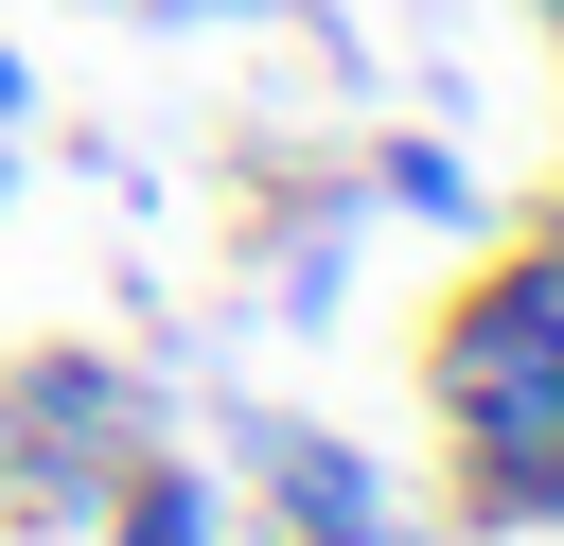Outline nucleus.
<instances>
[{
  "instance_id": "obj_1",
  "label": "nucleus",
  "mask_w": 564,
  "mask_h": 546,
  "mask_svg": "<svg viewBox=\"0 0 564 546\" xmlns=\"http://www.w3.org/2000/svg\"><path fill=\"white\" fill-rule=\"evenodd\" d=\"M423 405H441L476 511H494L511 476L564 458V282H546V247H511V264H476V282L441 299V335H423Z\"/></svg>"
},
{
  "instance_id": "obj_2",
  "label": "nucleus",
  "mask_w": 564,
  "mask_h": 546,
  "mask_svg": "<svg viewBox=\"0 0 564 546\" xmlns=\"http://www.w3.org/2000/svg\"><path fill=\"white\" fill-rule=\"evenodd\" d=\"M247 476H264V511H282L300 546H370V458H352L335 423H264Z\"/></svg>"
},
{
  "instance_id": "obj_3",
  "label": "nucleus",
  "mask_w": 564,
  "mask_h": 546,
  "mask_svg": "<svg viewBox=\"0 0 564 546\" xmlns=\"http://www.w3.org/2000/svg\"><path fill=\"white\" fill-rule=\"evenodd\" d=\"M88 511H106L123 546H212V476H194V458H159V440H123V476H106Z\"/></svg>"
},
{
  "instance_id": "obj_4",
  "label": "nucleus",
  "mask_w": 564,
  "mask_h": 546,
  "mask_svg": "<svg viewBox=\"0 0 564 546\" xmlns=\"http://www.w3.org/2000/svg\"><path fill=\"white\" fill-rule=\"evenodd\" d=\"M370 211H441V229H476V176H458V141H423V123H405V141L370 159Z\"/></svg>"
},
{
  "instance_id": "obj_5",
  "label": "nucleus",
  "mask_w": 564,
  "mask_h": 546,
  "mask_svg": "<svg viewBox=\"0 0 564 546\" xmlns=\"http://www.w3.org/2000/svg\"><path fill=\"white\" fill-rule=\"evenodd\" d=\"M18 123H35V70H18V53H0V141H18Z\"/></svg>"
},
{
  "instance_id": "obj_6",
  "label": "nucleus",
  "mask_w": 564,
  "mask_h": 546,
  "mask_svg": "<svg viewBox=\"0 0 564 546\" xmlns=\"http://www.w3.org/2000/svg\"><path fill=\"white\" fill-rule=\"evenodd\" d=\"M529 247H546V282H564V211H546V229H529Z\"/></svg>"
},
{
  "instance_id": "obj_7",
  "label": "nucleus",
  "mask_w": 564,
  "mask_h": 546,
  "mask_svg": "<svg viewBox=\"0 0 564 546\" xmlns=\"http://www.w3.org/2000/svg\"><path fill=\"white\" fill-rule=\"evenodd\" d=\"M0 176H18V159H0Z\"/></svg>"
},
{
  "instance_id": "obj_8",
  "label": "nucleus",
  "mask_w": 564,
  "mask_h": 546,
  "mask_svg": "<svg viewBox=\"0 0 564 546\" xmlns=\"http://www.w3.org/2000/svg\"><path fill=\"white\" fill-rule=\"evenodd\" d=\"M176 18H194V0H176Z\"/></svg>"
}]
</instances>
